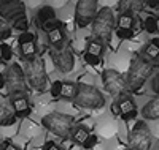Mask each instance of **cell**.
Masks as SVG:
<instances>
[{
    "instance_id": "2e32d148",
    "label": "cell",
    "mask_w": 159,
    "mask_h": 150,
    "mask_svg": "<svg viewBox=\"0 0 159 150\" xmlns=\"http://www.w3.org/2000/svg\"><path fill=\"white\" fill-rule=\"evenodd\" d=\"M143 120H157L159 119V97H154L140 111Z\"/></svg>"
},
{
    "instance_id": "8992f818",
    "label": "cell",
    "mask_w": 159,
    "mask_h": 150,
    "mask_svg": "<svg viewBox=\"0 0 159 150\" xmlns=\"http://www.w3.org/2000/svg\"><path fill=\"white\" fill-rule=\"evenodd\" d=\"M102 84H103V89L115 98V101L121 100L124 97H129L130 93L126 82V76H123L113 68H108V70H105L102 73Z\"/></svg>"
},
{
    "instance_id": "1f68e13d",
    "label": "cell",
    "mask_w": 159,
    "mask_h": 150,
    "mask_svg": "<svg viewBox=\"0 0 159 150\" xmlns=\"http://www.w3.org/2000/svg\"><path fill=\"white\" fill-rule=\"evenodd\" d=\"M0 150H21L15 142H11L10 139H5L0 142Z\"/></svg>"
},
{
    "instance_id": "cb8c5ba5",
    "label": "cell",
    "mask_w": 159,
    "mask_h": 150,
    "mask_svg": "<svg viewBox=\"0 0 159 150\" xmlns=\"http://www.w3.org/2000/svg\"><path fill=\"white\" fill-rule=\"evenodd\" d=\"M143 57L145 59H151V60H154V59H159V46H156L154 43H151V41H148V43H145V46H143Z\"/></svg>"
},
{
    "instance_id": "d590c367",
    "label": "cell",
    "mask_w": 159,
    "mask_h": 150,
    "mask_svg": "<svg viewBox=\"0 0 159 150\" xmlns=\"http://www.w3.org/2000/svg\"><path fill=\"white\" fill-rule=\"evenodd\" d=\"M145 5L150 8H159V0H145Z\"/></svg>"
},
{
    "instance_id": "e575fe53",
    "label": "cell",
    "mask_w": 159,
    "mask_h": 150,
    "mask_svg": "<svg viewBox=\"0 0 159 150\" xmlns=\"http://www.w3.org/2000/svg\"><path fill=\"white\" fill-rule=\"evenodd\" d=\"M110 109H111V114H113V115L119 117V114H121V112H119V106H118V101H113V103H111V106H110Z\"/></svg>"
},
{
    "instance_id": "ac0fdd59",
    "label": "cell",
    "mask_w": 159,
    "mask_h": 150,
    "mask_svg": "<svg viewBox=\"0 0 159 150\" xmlns=\"http://www.w3.org/2000/svg\"><path fill=\"white\" fill-rule=\"evenodd\" d=\"M48 38V43L51 44V48H61L65 44V33H64V25L57 27V29L51 30L46 33Z\"/></svg>"
},
{
    "instance_id": "9a60e30c",
    "label": "cell",
    "mask_w": 159,
    "mask_h": 150,
    "mask_svg": "<svg viewBox=\"0 0 159 150\" xmlns=\"http://www.w3.org/2000/svg\"><path fill=\"white\" fill-rule=\"evenodd\" d=\"M118 101V106H119V117H121L124 122H129V120H134L139 114V109H137V103L129 97H124L121 100H116Z\"/></svg>"
},
{
    "instance_id": "7a4b0ae2",
    "label": "cell",
    "mask_w": 159,
    "mask_h": 150,
    "mask_svg": "<svg viewBox=\"0 0 159 150\" xmlns=\"http://www.w3.org/2000/svg\"><path fill=\"white\" fill-rule=\"evenodd\" d=\"M91 30L94 40L103 44H108L111 40V33L116 30V18L113 15V10L108 6L100 8L94 22L91 24Z\"/></svg>"
},
{
    "instance_id": "e0dca14e",
    "label": "cell",
    "mask_w": 159,
    "mask_h": 150,
    "mask_svg": "<svg viewBox=\"0 0 159 150\" xmlns=\"http://www.w3.org/2000/svg\"><path fill=\"white\" fill-rule=\"evenodd\" d=\"M143 5H145V0H119L118 10H119V13H129V15H134V13L142 10Z\"/></svg>"
},
{
    "instance_id": "4dcf8cb0",
    "label": "cell",
    "mask_w": 159,
    "mask_h": 150,
    "mask_svg": "<svg viewBox=\"0 0 159 150\" xmlns=\"http://www.w3.org/2000/svg\"><path fill=\"white\" fill-rule=\"evenodd\" d=\"M97 142H99V139H97V136L91 133V136H89V138H88V141L84 142L83 148H84V150H91V148H94V147L97 145Z\"/></svg>"
},
{
    "instance_id": "7c38bea8",
    "label": "cell",
    "mask_w": 159,
    "mask_h": 150,
    "mask_svg": "<svg viewBox=\"0 0 159 150\" xmlns=\"http://www.w3.org/2000/svg\"><path fill=\"white\" fill-rule=\"evenodd\" d=\"M35 21H37V25L46 33L57 29V27H62V22L57 19L54 8L49 6V5H43L42 8L38 10Z\"/></svg>"
},
{
    "instance_id": "ab89813d",
    "label": "cell",
    "mask_w": 159,
    "mask_h": 150,
    "mask_svg": "<svg viewBox=\"0 0 159 150\" xmlns=\"http://www.w3.org/2000/svg\"><path fill=\"white\" fill-rule=\"evenodd\" d=\"M156 24H157V32H159V18H157V22Z\"/></svg>"
},
{
    "instance_id": "f35d334b",
    "label": "cell",
    "mask_w": 159,
    "mask_h": 150,
    "mask_svg": "<svg viewBox=\"0 0 159 150\" xmlns=\"http://www.w3.org/2000/svg\"><path fill=\"white\" fill-rule=\"evenodd\" d=\"M150 41H151V43H154L156 46H159V38H156V36H154V38H151V40H150Z\"/></svg>"
},
{
    "instance_id": "9c48e42d",
    "label": "cell",
    "mask_w": 159,
    "mask_h": 150,
    "mask_svg": "<svg viewBox=\"0 0 159 150\" xmlns=\"http://www.w3.org/2000/svg\"><path fill=\"white\" fill-rule=\"evenodd\" d=\"M153 144V134L145 120H137L129 131V148L132 150H150Z\"/></svg>"
},
{
    "instance_id": "8fae6325",
    "label": "cell",
    "mask_w": 159,
    "mask_h": 150,
    "mask_svg": "<svg viewBox=\"0 0 159 150\" xmlns=\"http://www.w3.org/2000/svg\"><path fill=\"white\" fill-rule=\"evenodd\" d=\"M99 0H78L75 6V22L80 29L91 25L99 13Z\"/></svg>"
},
{
    "instance_id": "5bb4252c",
    "label": "cell",
    "mask_w": 159,
    "mask_h": 150,
    "mask_svg": "<svg viewBox=\"0 0 159 150\" xmlns=\"http://www.w3.org/2000/svg\"><path fill=\"white\" fill-rule=\"evenodd\" d=\"M18 44H19V52H21L22 59L30 60V59L37 57V40H35V35L32 32L21 33L19 40H18Z\"/></svg>"
},
{
    "instance_id": "484cf974",
    "label": "cell",
    "mask_w": 159,
    "mask_h": 150,
    "mask_svg": "<svg viewBox=\"0 0 159 150\" xmlns=\"http://www.w3.org/2000/svg\"><path fill=\"white\" fill-rule=\"evenodd\" d=\"M157 18L154 16H147L143 19V30L147 33H157Z\"/></svg>"
},
{
    "instance_id": "83f0119b",
    "label": "cell",
    "mask_w": 159,
    "mask_h": 150,
    "mask_svg": "<svg viewBox=\"0 0 159 150\" xmlns=\"http://www.w3.org/2000/svg\"><path fill=\"white\" fill-rule=\"evenodd\" d=\"M13 57V51L7 43H0V62H8Z\"/></svg>"
},
{
    "instance_id": "8d00e7d4",
    "label": "cell",
    "mask_w": 159,
    "mask_h": 150,
    "mask_svg": "<svg viewBox=\"0 0 159 150\" xmlns=\"http://www.w3.org/2000/svg\"><path fill=\"white\" fill-rule=\"evenodd\" d=\"M5 89V77H3V73H0V90Z\"/></svg>"
},
{
    "instance_id": "60d3db41",
    "label": "cell",
    "mask_w": 159,
    "mask_h": 150,
    "mask_svg": "<svg viewBox=\"0 0 159 150\" xmlns=\"http://www.w3.org/2000/svg\"><path fill=\"white\" fill-rule=\"evenodd\" d=\"M156 150H159V141H157V145H156Z\"/></svg>"
},
{
    "instance_id": "44dd1931",
    "label": "cell",
    "mask_w": 159,
    "mask_h": 150,
    "mask_svg": "<svg viewBox=\"0 0 159 150\" xmlns=\"http://www.w3.org/2000/svg\"><path fill=\"white\" fill-rule=\"evenodd\" d=\"M89 136H91V131H89L86 127L80 125V127H75L73 131H72V141H73L75 144H78V145L83 147Z\"/></svg>"
},
{
    "instance_id": "b9f144b4",
    "label": "cell",
    "mask_w": 159,
    "mask_h": 150,
    "mask_svg": "<svg viewBox=\"0 0 159 150\" xmlns=\"http://www.w3.org/2000/svg\"><path fill=\"white\" fill-rule=\"evenodd\" d=\"M126 150H132V148H126Z\"/></svg>"
},
{
    "instance_id": "836d02e7",
    "label": "cell",
    "mask_w": 159,
    "mask_h": 150,
    "mask_svg": "<svg viewBox=\"0 0 159 150\" xmlns=\"http://www.w3.org/2000/svg\"><path fill=\"white\" fill-rule=\"evenodd\" d=\"M42 150H64V147L59 145V144H56L54 141H46L42 145Z\"/></svg>"
},
{
    "instance_id": "4316f807",
    "label": "cell",
    "mask_w": 159,
    "mask_h": 150,
    "mask_svg": "<svg viewBox=\"0 0 159 150\" xmlns=\"http://www.w3.org/2000/svg\"><path fill=\"white\" fill-rule=\"evenodd\" d=\"M62 85H64V81H54V82L49 85V93H51V97L54 100H61Z\"/></svg>"
},
{
    "instance_id": "603a6c76",
    "label": "cell",
    "mask_w": 159,
    "mask_h": 150,
    "mask_svg": "<svg viewBox=\"0 0 159 150\" xmlns=\"http://www.w3.org/2000/svg\"><path fill=\"white\" fill-rule=\"evenodd\" d=\"M103 48L105 44L97 41V40H91V41L88 43L86 46V52L91 54V56H96V57H102V54H103Z\"/></svg>"
},
{
    "instance_id": "74e56055",
    "label": "cell",
    "mask_w": 159,
    "mask_h": 150,
    "mask_svg": "<svg viewBox=\"0 0 159 150\" xmlns=\"http://www.w3.org/2000/svg\"><path fill=\"white\" fill-rule=\"evenodd\" d=\"M11 2H15V0H0V8L7 6V5H8V3H11Z\"/></svg>"
},
{
    "instance_id": "f546056e",
    "label": "cell",
    "mask_w": 159,
    "mask_h": 150,
    "mask_svg": "<svg viewBox=\"0 0 159 150\" xmlns=\"http://www.w3.org/2000/svg\"><path fill=\"white\" fill-rule=\"evenodd\" d=\"M83 59H84V62H86L88 65H91V66H99V65L102 63V57H96V56H91V54H88V52H84Z\"/></svg>"
},
{
    "instance_id": "277c9868",
    "label": "cell",
    "mask_w": 159,
    "mask_h": 150,
    "mask_svg": "<svg viewBox=\"0 0 159 150\" xmlns=\"http://www.w3.org/2000/svg\"><path fill=\"white\" fill-rule=\"evenodd\" d=\"M24 74L27 81L29 89H34L37 92H45L48 87V74H46V66L45 60L42 57H34L30 60H25L24 66Z\"/></svg>"
},
{
    "instance_id": "4fadbf2b",
    "label": "cell",
    "mask_w": 159,
    "mask_h": 150,
    "mask_svg": "<svg viewBox=\"0 0 159 150\" xmlns=\"http://www.w3.org/2000/svg\"><path fill=\"white\" fill-rule=\"evenodd\" d=\"M8 101H10V107L13 109V112L16 114L18 119H24V117L30 115L32 106H30V100H29V93L8 95Z\"/></svg>"
},
{
    "instance_id": "d6a6232c",
    "label": "cell",
    "mask_w": 159,
    "mask_h": 150,
    "mask_svg": "<svg viewBox=\"0 0 159 150\" xmlns=\"http://www.w3.org/2000/svg\"><path fill=\"white\" fill-rule=\"evenodd\" d=\"M151 90L156 93V97H159V73H154L151 77Z\"/></svg>"
},
{
    "instance_id": "5b68a950",
    "label": "cell",
    "mask_w": 159,
    "mask_h": 150,
    "mask_svg": "<svg viewBox=\"0 0 159 150\" xmlns=\"http://www.w3.org/2000/svg\"><path fill=\"white\" fill-rule=\"evenodd\" d=\"M0 18L5 19L13 30H18L21 33L29 32V18H27V11H25V5L21 0H15V2L8 3L7 6L0 8Z\"/></svg>"
},
{
    "instance_id": "3957f363",
    "label": "cell",
    "mask_w": 159,
    "mask_h": 150,
    "mask_svg": "<svg viewBox=\"0 0 159 150\" xmlns=\"http://www.w3.org/2000/svg\"><path fill=\"white\" fill-rule=\"evenodd\" d=\"M42 125L57 138L69 139L72 138V131L75 128V117L62 112H49L42 117Z\"/></svg>"
},
{
    "instance_id": "52a82bcc",
    "label": "cell",
    "mask_w": 159,
    "mask_h": 150,
    "mask_svg": "<svg viewBox=\"0 0 159 150\" xmlns=\"http://www.w3.org/2000/svg\"><path fill=\"white\" fill-rule=\"evenodd\" d=\"M73 103L83 109H102L105 106V97L97 87L91 84H80Z\"/></svg>"
},
{
    "instance_id": "f1b7e54d",
    "label": "cell",
    "mask_w": 159,
    "mask_h": 150,
    "mask_svg": "<svg viewBox=\"0 0 159 150\" xmlns=\"http://www.w3.org/2000/svg\"><path fill=\"white\" fill-rule=\"evenodd\" d=\"M115 33H116V36L119 40H132V38L135 36V32L134 30H129V29H116Z\"/></svg>"
},
{
    "instance_id": "ffe728a7",
    "label": "cell",
    "mask_w": 159,
    "mask_h": 150,
    "mask_svg": "<svg viewBox=\"0 0 159 150\" xmlns=\"http://www.w3.org/2000/svg\"><path fill=\"white\" fill-rule=\"evenodd\" d=\"M78 85H80V84L72 82V81H67V82H64L61 100H65V101H75V97H76V93H78Z\"/></svg>"
},
{
    "instance_id": "30bf717a",
    "label": "cell",
    "mask_w": 159,
    "mask_h": 150,
    "mask_svg": "<svg viewBox=\"0 0 159 150\" xmlns=\"http://www.w3.org/2000/svg\"><path fill=\"white\" fill-rule=\"evenodd\" d=\"M49 59L61 73H70L75 66V54L70 49V44L65 43L61 48H51L49 49Z\"/></svg>"
},
{
    "instance_id": "6da1fadb",
    "label": "cell",
    "mask_w": 159,
    "mask_h": 150,
    "mask_svg": "<svg viewBox=\"0 0 159 150\" xmlns=\"http://www.w3.org/2000/svg\"><path fill=\"white\" fill-rule=\"evenodd\" d=\"M153 73H154L153 63L145 59L142 54H134V57L130 59L129 63V70L126 73V82L130 93L140 90L145 85V82L153 76Z\"/></svg>"
},
{
    "instance_id": "7402d4cb",
    "label": "cell",
    "mask_w": 159,
    "mask_h": 150,
    "mask_svg": "<svg viewBox=\"0 0 159 150\" xmlns=\"http://www.w3.org/2000/svg\"><path fill=\"white\" fill-rule=\"evenodd\" d=\"M135 25V16L129 15V13H119V16L116 19V29H129L134 30Z\"/></svg>"
},
{
    "instance_id": "d6986e66",
    "label": "cell",
    "mask_w": 159,
    "mask_h": 150,
    "mask_svg": "<svg viewBox=\"0 0 159 150\" xmlns=\"http://www.w3.org/2000/svg\"><path fill=\"white\" fill-rule=\"evenodd\" d=\"M16 114L13 112V109L5 106V104H0V127H11L16 123Z\"/></svg>"
},
{
    "instance_id": "ba28073f",
    "label": "cell",
    "mask_w": 159,
    "mask_h": 150,
    "mask_svg": "<svg viewBox=\"0 0 159 150\" xmlns=\"http://www.w3.org/2000/svg\"><path fill=\"white\" fill-rule=\"evenodd\" d=\"M5 77V89L8 95H15V93H27L29 85L25 81L24 70L19 63H10L7 66V70L3 71Z\"/></svg>"
},
{
    "instance_id": "d4e9b609",
    "label": "cell",
    "mask_w": 159,
    "mask_h": 150,
    "mask_svg": "<svg viewBox=\"0 0 159 150\" xmlns=\"http://www.w3.org/2000/svg\"><path fill=\"white\" fill-rule=\"evenodd\" d=\"M11 35H13V27L5 19L0 18V43H3L5 40H8Z\"/></svg>"
}]
</instances>
